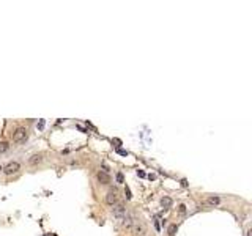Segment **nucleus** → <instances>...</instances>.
I'll use <instances>...</instances> for the list:
<instances>
[{
  "instance_id": "f257e3e1",
  "label": "nucleus",
  "mask_w": 252,
  "mask_h": 236,
  "mask_svg": "<svg viewBox=\"0 0 252 236\" xmlns=\"http://www.w3.org/2000/svg\"><path fill=\"white\" fill-rule=\"evenodd\" d=\"M112 216H114L118 222L125 220V216H126V208H125V205H123V203H115L114 208H112Z\"/></svg>"
},
{
  "instance_id": "f03ea898",
  "label": "nucleus",
  "mask_w": 252,
  "mask_h": 236,
  "mask_svg": "<svg viewBox=\"0 0 252 236\" xmlns=\"http://www.w3.org/2000/svg\"><path fill=\"white\" fill-rule=\"evenodd\" d=\"M19 168H21V164H19V162H16V161H13V162H8V164L3 167V172H5V175H13Z\"/></svg>"
},
{
  "instance_id": "7ed1b4c3",
  "label": "nucleus",
  "mask_w": 252,
  "mask_h": 236,
  "mask_svg": "<svg viewBox=\"0 0 252 236\" xmlns=\"http://www.w3.org/2000/svg\"><path fill=\"white\" fill-rule=\"evenodd\" d=\"M25 137H27V129L25 128H17L13 132V142H16V143L25 140Z\"/></svg>"
},
{
  "instance_id": "20e7f679",
  "label": "nucleus",
  "mask_w": 252,
  "mask_h": 236,
  "mask_svg": "<svg viewBox=\"0 0 252 236\" xmlns=\"http://www.w3.org/2000/svg\"><path fill=\"white\" fill-rule=\"evenodd\" d=\"M117 202H118V194H117V190H109L107 195H106V203L110 205V206H114Z\"/></svg>"
},
{
  "instance_id": "39448f33",
  "label": "nucleus",
  "mask_w": 252,
  "mask_h": 236,
  "mask_svg": "<svg viewBox=\"0 0 252 236\" xmlns=\"http://www.w3.org/2000/svg\"><path fill=\"white\" fill-rule=\"evenodd\" d=\"M96 178H98V181L101 184H110V175L107 173V172H102V170H99L98 173H96Z\"/></svg>"
},
{
  "instance_id": "423d86ee",
  "label": "nucleus",
  "mask_w": 252,
  "mask_h": 236,
  "mask_svg": "<svg viewBox=\"0 0 252 236\" xmlns=\"http://www.w3.org/2000/svg\"><path fill=\"white\" fill-rule=\"evenodd\" d=\"M133 227H134V233H136L137 236H142V234L145 233V225H144L140 220H134V222H133Z\"/></svg>"
},
{
  "instance_id": "0eeeda50",
  "label": "nucleus",
  "mask_w": 252,
  "mask_h": 236,
  "mask_svg": "<svg viewBox=\"0 0 252 236\" xmlns=\"http://www.w3.org/2000/svg\"><path fill=\"white\" fill-rule=\"evenodd\" d=\"M43 162V156L41 154H33V156L29 159V164L30 165H38V164H41Z\"/></svg>"
},
{
  "instance_id": "6e6552de",
  "label": "nucleus",
  "mask_w": 252,
  "mask_h": 236,
  "mask_svg": "<svg viewBox=\"0 0 252 236\" xmlns=\"http://www.w3.org/2000/svg\"><path fill=\"white\" fill-rule=\"evenodd\" d=\"M205 203L210 205V206H216V205H219V203H221V198H219V197L211 195V197H208L207 200H205Z\"/></svg>"
},
{
  "instance_id": "1a4fd4ad",
  "label": "nucleus",
  "mask_w": 252,
  "mask_h": 236,
  "mask_svg": "<svg viewBox=\"0 0 252 236\" xmlns=\"http://www.w3.org/2000/svg\"><path fill=\"white\" fill-rule=\"evenodd\" d=\"M161 206L165 208V210H167V208H170L172 206V198L170 197H162L161 198Z\"/></svg>"
},
{
  "instance_id": "9d476101",
  "label": "nucleus",
  "mask_w": 252,
  "mask_h": 236,
  "mask_svg": "<svg viewBox=\"0 0 252 236\" xmlns=\"http://www.w3.org/2000/svg\"><path fill=\"white\" fill-rule=\"evenodd\" d=\"M125 219H126V220H125V225H126V228H129V227H133V222H134V220H133V216H131V214H126V216H125Z\"/></svg>"
},
{
  "instance_id": "9b49d317",
  "label": "nucleus",
  "mask_w": 252,
  "mask_h": 236,
  "mask_svg": "<svg viewBox=\"0 0 252 236\" xmlns=\"http://www.w3.org/2000/svg\"><path fill=\"white\" fill-rule=\"evenodd\" d=\"M8 147H10V145H8L6 142H0V154L5 153V151L8 150Z\"/></svg>"
},
{
  "instance_id": "f8f14e48",
  "label": "nucleus",
  "mask_w": 252,
  "mask_h": 236,
  "mask_svg": "<svg viewBox=\"0 0 252 236\" xmlns=\"http://www.w3.org/2000/svg\"><path fill=\"white\" fill-rule=\"evenodd\" d=\"M175 231H176V225H170L169 227V236H175Z\"/></svg>"
},
{
  "instance_id": "ddd939ff",
  "label": "nucleus",
  "mask_w": 252,
  "mask_h": 236,
  "mask_svg": "<svg viewBox=\"0 0 252 236\" xmlns=\"http://www.w3.org/2000/svg\"><path fill=\"white\" fill-rule=\"evenodd\" d=\"M178 213H180V214H184V213H186V206H184V205H180V206H178Z\"/></svg>"
},
{
  "instance_id": "4468645a",
  "label": "nucleus",
  "mask_w": 252,
  "mask_h": 236,
  "mask_svg": "<svg viewBox=\"0 0 252 236\" xmlns=\"http://www.w3.org/2000/svg\"><path fill=\"white\" fill-rule=\"evenodd\" d=\"M117 181L118 183H123V175L121 173H117Z\"/></svg>"
},
{
  "instance_id": "2eb2a0df",
  "label": "nucleus",
  "mask_w": 252,
  "mask_h": 236,
  "mask_svg": "<svg viewBox=\"0 0 252 236\" xmlns=\"http://www.w3.org/2000/svg\"><path fill=\"white\" fill-rule=\"evenodd\" d=\"M125 192H126V197H128V198H131V192H129V189H128V187L125 189Z\"/></svg>"
},
{
  "instance_id": "dca6fc26",
  "label": "nucleus",
  "mask_w": 252,
  "mask_h": 236,
  "mask_svg": "<svg viewBox=\"0 0 252 236\" xmlns=\"http://www.w3.org/2000/svg\"><path fill=\"white\" fill-rule=\"evenodd\" d=\"M250 233H252V231H250V230H249V231H247V233H246V236H250Z\"/></svg>"
},
{
  "instance_id": "f3484780",
  "label": "nucleus",
  "mask_w": 252,
  "mask_h": 236,
  "mask_svg": "<svg viewBox=\"0 0 252 236\" xmlns=\"http://www.w3.org/2000/svg\"><path fill=\"white\" fill-rule=\"evenodd\" d=\"M0 170H3V167H0Z\"/></svg>"
}]
</instances>
